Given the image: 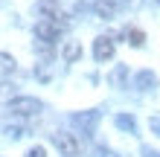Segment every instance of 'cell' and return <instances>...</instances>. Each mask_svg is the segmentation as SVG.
Instances as JSON below:
<instances>
[{
    "label": "cell",
    "mask_w": 160,
    "mask_h": 157,
    "mask_svg": "<svg viewBox=\"0 0 160 157\" xmlns=\"http://www.w3.org/2000/svg\"><path fill=\"white\" fill-rule=\"evenodd\" d=\"M35 12L41 15V21H52V23H58L61 29L67 26V15L61 12L58 0H38V6H35Z\"/></svg>",
    "instance_id": "6da1fadb"
},
{
    "label": "cell",
    "mask_w": 160,
    "mask_h": 157,
    "mask_svg": "<svg viewBox=\"0 0 160 157\" xmlns=\"http://www.w3.org/2000/svg\"><path fill=\"white\" fill-rule=\"evenodd\" d=\"M6 108L12 110V114H18V116H32V114H41L44 110V105L35 96H15Z\"/></svg>",
    "instance_id": "7a4b0ae2"
},
{
    "label": "cell",
    "mask_w": 160,
    "mask_h": 157,
    "mask_svg": "<svg viewBox=\"0 0 160 157\" xmlns=\"http://www.w3.org/2000/svg\"><path fill=\"white\" fill-rule=\"evenodd\" d=\"M52 143H55V149H58L64 157H76V154L82 151L76 134H70V131H55V134H52Z\"/></svg>",
    "instance_id": "3957f363"
},
{
    "label": "cell",
    "mask_w": 160,
    "mask_h": 157,
    "mask_svg": "<svg viewBox=\"0 0 160 157\" xmlns=\"http://www.w3.org/2000/svg\"><path fill=\"white\" fill-rule=\"evenodd\" d=\"M61 35V26L52 23V21H38L35 23V38H38L41 44H55Z\"/></svg>",
    "instance_id": "277c9868"
},
{
    "label": "cell",
    "mask_w": 160,
    "mask_h": 157,
    "mask_svg": "<svg viewBox=\"0 0 160 157\" xmlns=\"http://www.w3.org/2000/svg\"><path fill=\"white\" fill-rule=\"evenodd\" d=\"M114 52H117L114 38H108V35H99V38L93 41V58H96V61H111V58H114Z\"/></svg>",
    "instance_id": "5b68a950"
},
{
    "label": "cell",
    "mask_w": 160,
    "mask_h": 157,
    "mask_svg": "<svg viewBox=\"0 0 160 157\" xmlns=\"http://www.w3.org/2000/svg\"><path fill=\"white\" fill-rule=\"evenodd\" d=\"M73 119V125L76 128H82V134H93L96 131V122H99V110H82V114H73L70 116Z\"/></svg>",
    "instance_id": "8992f818"
},
{
    "label": "cell",
    "mask_w": 160,
    "mask_h": 157,
    "mask_svg": "<svg viewBox=\"0 0 160 157\" xmlns=\"http://www.w3.org/2000/svg\"><path fill=\"white\" fill-rule=\"evenodd\" d=\"M93 12H96V17H102V21H114L117 17V3L114 0H93Z\"/></svg>",
    "instance_id": "52a82bcc"
},
{
    "label": "cell",
    "mask_w": 160,
    "mask_h": 157,
    "mask_svg": "<svg viewBox=\"0 0 160 157\" xmlns=\"http://www.w3.org/2000/svg\"><path fill=\"white\" fill-rule=\"evenodd\" d=\"M134 85H137V90H154L157 87V76L152 70H140L134 76Z\"/></svg>",
    "instance_id": "ba28073f"
},
{
    "label": "cell",
    "mask_w": 160,
    "mask_h": 157,
    "mask_svg": "<svg viewBox=\"0 0 160 157\" xmlns=\"http://www.w3.org/2000/svg\"><path fill=\"white\" fill-rule=\"evenodd\" d=\"M61 55H64V61H67V64L79 61L82 58V44L79 41H67V44H64V50H61Z\"/></svg>",
    "instance_id": "9c48e42d"
},
{
    "label": "cell",
    "mask_w": 160,
    "mask_h": 157,
    "mask_svg": "<svg viewBox=\"0 0 160 157\" xmlns=\"http://www.w3.org/2000/svg\"><path fill=\"white\" fill-rule=\"evenodd\" d=\"M117 128H122V131H128V134H137V119L131 116V114H117Z\"/></svg>",
    "instance_id": "30bf717a"
},
{
    "label": "cell",
    "mask_w": 160,
    "mask_h": 157,
    "mask_svg": "<svg viewBox=\"0 0 160 157\" xmlns=\"http://www.w3.org/2000/svg\"><path fill=\"white\" fill-rule=\"evenodd\" d=\"M125 79H128V67H125V64L114 67V73H111V85H114V87H122V85H125Z\"/></svg>",
    "instance_id": "8fae6325"
},
{
    "label": "cell",
    "mask_w": 160,
    "mask_h": 157,
    "mask_svg": "<svg viewBox=\"0 0 160 157\" xmlns=\"http://www.w3.org/2000/svg\"><path fill=\"white\" fill-rule=\"evenodd\" d=\"M122 35L128 38V44H131V47H143V44H146V35L140 32V29H125Z\"/></svg>",
    "instance_id": "7c38bea8"
},
{
    "label": "cell",
    "mask_w": 160,
    "mask_h": 157,
    "mask_svg": "<svg viewBox=\"0 0 160 157\" xmlns=\"http://www.w3.org/2000/svg\"><path fill=\"white\" fill-rule=\"evenodd\" d=\"M9 73H15V58L0 52V76H9Z\"/></svg>",
    "instance_id": "4fadbf2b"
},
{
    "label": "cell",
    "mask_w": 160,
    "mask_h": 157,
    "mask_svg": "<svg viewBox=\"0 0 160 157\" xmlns=\"http://www.w3.org/2000/svg\"><path fill=\"white\" fill-rule=\"evenodd\" d=\"M35 76H38V81H50V79H52V70H50V61H41L38 67H35Z\"/></svg>",
    "instance_id": "5bb4252c"
},
{
    "label": "cell",
    "mask_w": 160,
    "mask_h": 157,
    "mask_svg": "<svg viewBox=\"0 0 160 157\" xmlns=\"http://www.w3.org/2000/svg\"><path fill=\"white\" fill-rule=\"evenodd\" d=\"M12 99H15V85H6V81H3V85H0V105H9V102H12Z\"/></svg>",
    "instance_id": "9a60e30c"
},
{
    "label": "cell",
    "mask_w": 160,
    "mask_h": 157,
    "mask_svg": "<svg viewBox=\"0 0 160 157\" xmlns=\"http://www.w3.org/2000/svg\"><path fill=\"white\" fill-rule=\"evenodd\" d=\"M3 134L9 137V140H21V137L26 134V128H23V125H6V128H3Z\"/></svg>",
    "instance_id": "2e32d148"
},
{
    "label": "cell",
    "mask_w": 160,
    "mask_h": 157,
    "mask_svg": "<svg viewBox=\"0 0 160 157\" xmlns=\"http://www.w3.org/2000/svg\"><path fill=\"white\" fill-rule=\"evenodd\" d=\"M26 157H47V151H44V145H32V149L26 151Z\"/></svg>",
    "instance_id": "e0dca14e"
},
{
    "label": "cell",
    "mask_w": 160,
    "mask_h": 157,
    "mask_svg": "<svg viewBox=\"0 0 160 157\" xmlns=\"http://www.w3.org/2000/svg\"><path fill=\"white\" fill-rule=\"evenodd\" d=\"M93 154H96V157H119V154H114L111 149H102V145H99V149H93Z\"/></svg>",
    "instance_id": "ac0fdd59"
},
{
    "label": "cell",
    "mask_w": 160,
    "mask_h": 157,
    "mask_svg": "<svg viewBox=\"0 0 160 157\" xmlns=\"http://www.w3.org/2000/svg\"><path fill=\"white\" fill-rule=\"evenodd\" d=\"M148 128H152V131L160 137V116H152V119H148Z\"/></svg>",
    "instance_id": "d6986e66"
},
{
    "label": "cell",
    "mask_w": 160,
    "mask_h": 157,
    "mask_svg": "<svg viewBox=\"0 0 160 157\" xmlns=\"http://www.w3.org/2000/svg\"><path fill=\"white\" fill-rule=\"evenodd\" d=\"M143 157H160L157 151H152V149H143Z\"/></svg>",
    "instance_id": "ffe728a7"
},
{
    "label": "cell",
    "mask_w": 160,
    "mask_h": 157,
    "mask_svg": "<svg viewBox=\"0 0 160 157\" xmlns=\"http://www.w3.org/2000/svg\"><path fill=\"white\" fill-rule=\"evenodd\" d=\"M125 3H128L131 9H137V6H140V0H125Z\"/></svg>",
    "instance_id": "44dd1931"
},
{
    "label": "cell",
    "mask_w": 160,
    "mask_h": 157,
    "mask_svg": "<svg viewBox=\"0 0 160 157\" xmlns=\"http://www.w3.org/2000/svg\"><path fill=\"white\" fill-rule=\"evenodd\" d=\"M157 3H160V0H157Z\"/></svg>",
    "instance_id": "7402d4cb"
}]
</instances>
